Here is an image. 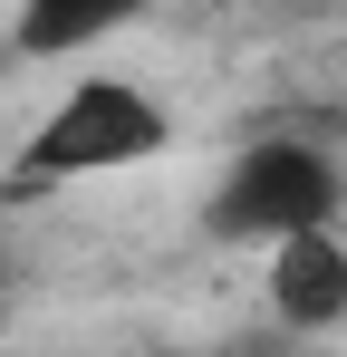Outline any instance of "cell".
Instances as JSON below:
<instances>
[{
	"mask_svg": "<svg viewBox=\"0 0 347 357\" xmlns=\"http://www.w3.org/2000/svg\"><path fill=\"white\" fill-rule=\"evenodd\" d=\"M347 213V165L318 145V135H251L222 165L213 203H203V232L213 241H270L309 232V222H338Z\"/></svg>",
	"mask_w": 347,
	"mask_h": 357,
	"instance_id": "6da1fadb",
	"label": "cell"
},
{
	"mask_svg": "<svg viewBox=\"0 0 347 357\" xmlns=\"http://www.w3.org/2000/svg\"><path fill=\"white\" fill-rule=\"evenodd\" d=\"M174 135L164 97H145L135 77H107V68H87L68 97H58L49 116L29 126V145H20V183H77V174H116V165H145L155 145Z\"/></svg>",
	"mask_w": 347,
	"mask_h": 357,
	"instance_id": "7a4b0ae2",
	"label": "cell"
},
{
	"mask_svg": "<svg viewBox=\"0 0 347 357\" xmlns=\"http://www.w3.org/2000/svg\"><path fill=\"white\" fill-rule=\"evenodd\" d=\"M270 319H280L289 338L347 328V232L338 222H309V232L270 241Z\"/></svg>",
	"mask_w": 347,
	"mask_h": 357,
	"instance_id": "3957f363",
	"label": "cell"
},
{
	"mask_svg": "<svg viewBox=\"0 0 347 357\" xmlns=\"http://www.w3.org/2000/svg\"><path fill=\"white\" fill-rule=\"evenodd\" d=\"M155 0H20L10 10V49L20 59H87L116 29H135Z\"/></svg>",
	"mask_w": 347,
	"mask_h": 357,
	"instance_id": "277c9868",
	"label": "cell"
}]
</instances>
